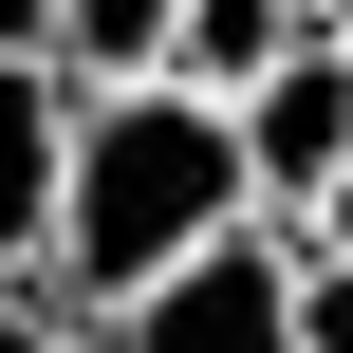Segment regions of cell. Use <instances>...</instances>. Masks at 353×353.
<instances>
[{
	"label": "cell",
	"mask_w": 353,
	"mask_h": 353,
	"mask_svg": "<svg viewBox=\"0 0 353 353\" xmlns=\"http://www.w3.org/2000/svg\"><path fill=\"white\" fill-rule=\"evenodd\" d=\"M56 186H74V93L37 56H0V279L56 261Z\"/></svg>",
	"instance_id": "cell-4"
},
{
	"label": "cell",
	"mask_w": 353,
	"mask_h": 353,
	"mask_svg": "<svg viewBox=\"0 0 353 353\" xmlns=\"http://www.w3.org/2000/svg\"><path fill=\"white\" fill-rule=\"evenodd\" d=\"M279 242H298V261H353V168L316 186V205H298V223H279Z\"/></svg>",
	"instance_id": "cell-7"
},
{
	"label": "cell",
	"mask_w": 353,
	"mask_h": 353,
	"mask_svg": "<svg viewBox=\"0 0 353 353\" xmlns=\"http://www.w3.org/2000/svg\"><path fill=\"white\" fill-rule=\"evenodd\" d=\"M0 353H93V335H74V316H37V298L0 279Z\"/></svg>",
	"instance_id": "cell-8"
},
{
	"label": "cell",
	"mask_w": 353,
	"mask_h": 353,
	"mask_svg": "<svg viewBox=\"0 0 353 353\" xmlns=\"http://www.w3.org/2000/svg\"><path fill=\"white\" fill-rule=\"evenodd\" d=\"M168 19H186V0H37V74H56L74 112L168 93Z\"/></svg>",
	"instance_id": "cell-5"
},
{
	"label": "cell",
	"mask_w": 353,
	"mask_h": 353,
	"mask_svg": "<svg viewBox=\"0 0 353 353\" xmlns=\"http://www.w3.org/2000/svg\"><path fill=\"white\" fill-rule=\"evenodd\" d=\"M279 56H316L298 0H186V19H168V93H205V112H242Z\"/></svg>",
	"instance_id": "cell-6"
},
{
	"label": "cell",
	"mask_w": 353,
	"mask_h": 353,
	"mask_svg": "<svg viewBox=\"0 0 353 353\" xmlns=\"http://www.w3.org/2000/svg\"><path fill=\"white\" fill-rule=\"evenodd\" d=\"M223 130H242V186H261V223H298V205L353 168V74H335V37H316V56H279V74L223 112Z\"/></svg>",
	"instance_id": "cell-3"
},
{
	"label": "cell",
	"mask_w": 353,
	"mask_h": 353,
	"mask_svg": "<svg viewBox=\"0 0 353 353\" xmlns=\"http://www.w3.org/2000/svg\"><path fill=\"white\" fill-rule=\"evenodd\" d=\"M0 56H37V0H0Z\"/></svg>",
	"instance_id": "cell-9"
},
{
	"label": "cell",
	"mask_w": 353,
	"mask_h": 353,
	"mask_svg": "<svg viewBox=\"0 0 353 353\" xmlns=\"http://www.w3.org/2000/svg\"><path fill=\"white\" fill-rule=\"evenodd\" d=\"M298 19H335V0H298Z\"/></svg>",
	"instance_id": "cell-11"
},
{
	"label": "cell",
	"mask_w": 353,
	"mask_h": 353,
	"mask_svg": "<svg viewBox=\"0 0 353 353\" xmlns=\"http://www.w3.org/2000/svg\"><path fill=\"white\" fill-rule=\"evenodd\" d=\"M261 223V186H242V130L205 112V93H112V112H74V186H56V261L19 279L37 316H74V335H112L149 279H186L205 242H242Z\"/></svg>",
	"instance_id": "cell-1"
},
{
	"label": "cell",
	"mask_w": 353,
	"mask_h": 353,
	"mask_svg": "<svg viewBox=\"0 0 353 353\" xmlns=\"http://www.w3.org/2000/svg\"><path fill=\"white\" fill-rule=\"evenodd\" d=\"M316 37H335V74H353V0H335V19H316Z\"/></svg>",
	"instance_id": "cell-10"
},
{
	"label": "cell",
	"mask_w": 353,
	"mask_h": 353,
	"mask_svg": "<svg viewBox=\"0 0 353 353\" xmlns=\"http://www.w3.org/2000/svg\"><path fill=\"white\" fill-rule=\"evenodd\" d=\"M279 298H298V242H279V223H242V242H205L186 279H149L93 353H279Z\"/></svg>",
	"instance_id": "cell-2"
}]
</instances>
